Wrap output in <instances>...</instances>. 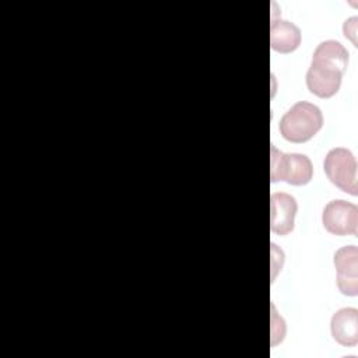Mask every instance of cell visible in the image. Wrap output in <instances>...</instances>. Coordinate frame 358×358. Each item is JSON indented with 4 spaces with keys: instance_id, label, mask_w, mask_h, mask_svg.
<instances>
[{
    "instance_id": "obj_1",
    "label": "cell",
    "mask_w": 358,
    "mask_h": 358,
    "mask_svg": "<svg viewBox=\"0 0 358 358\" xmlns=\"http://www.w3.org/2000/svg\"><path fill=\"white\" fill-rule=\"evenodd\" d=\"M348 66V52L337 41L329 39L317 45L306 73L308 90L319 98L333 96L341 85Z\"/></svg>"
},
{
    "instance_id": "obj_2",
    "label": "cell",
    "mask_w": 358,
    "mask_h": 358,
    "mask_svg": "<svg viewBox=\"0 0 358 358\" xmlns=\"http://www.w3.org/2000/svg\"><path fill=\"white\" fill-rule=\"evenodd\" d=\"M323 126L320 109L309 102L301 101L291 106L280 120L281 136L291 143H305L310 140Z\"/></svg>"
},
{
    "instance_id": "obj_3",
    "label": "cell",
    "mask_w": 358,
    "mask_h": 358,
    "mask_svg": "<svg viewBox=\"0 0 358 358\" xmlns=\"http://www.w3.org/2000/svg\"><path fill=\"white\" fill-rule=\"evenodd\" d=\"M271 182L284 180L289 185L301 186L310 182L313 166L310 159L303 154H284L271 145Z\"/></svg>"
},
{
    "instance_id": "obj_4",
    "label": "cell",
    "mask_w": 358,
    "mask_h": 358,
    "mask_svg": "<svg viewBox=\"0 0 358 358\" xmlns=\"http://www.w3.org/2000/svg\"><path fill=\"white\" fill-rule=\"evenodd\" d=\"M327 179L340 190L352 196L358 194L357 161L352 152L343 147H336L327 152L323 162Z\"/></svg>"
},
{
    "instance_id": "obj_5",
    "label": "cell",
    "mask_w": 358,
    "mask_h": 358,
    "mask_svg": "<svg viewBox=\"0 0 358 358\" xmlns=\"http://www.w3.org/2000/svg\"><path fill=\"white\" fill-rule=\"evenodd\" d=\"M322 222L326 231L333 235L355 236L358 232V207L345 200H333L324 207Z\"/></svg>"
},
{
    "instance_id": "obj_6",
    "label": "cell",
    "mask_w": 358,
    "mask_h": 358,
    "mask_svg": "<svg viewBox=\"0 0 358 358\" xmlns=\"http://www.w3.org/2000/svg\"><path fill=\"white\" fill-rule=\"evenodd\" d=\"M337 270V287L341 294L355 296L358 294V249L354 245L343 246L334 253Z\"/></svg>"
},
{
    "instance_id": "obj_7",
    "label": "cell",
    "mask_w": 358,
    "mask_h": 358,
    "mask_svg": "<svg viewBox=\"0 0 358 358\" xmlns=\"http://www.w3.org/2000/svg\"><path fill=\"white\" fill-rule=\"evenodd\" d=\"M270 229L277 235H288L294 229V220L296 214V201L288 193H273L271 201Z\"/></svg>"
},
{
    "instance_id": "obj_8",
    "label": "cell",
    "mask_w": 358,
    "mask_h": 358,
    "mask_svg": "<svg viewBox=\"0 0 358 358\" xmlns=\"http://www.w3.org/2000/svg\"><path fill=\"white\" fill-rule=\"evenodd\" d=\"M333 338L344 345L354 347L358 343V310L355 308H343L337 310L330 322Z\"/></svg>"
},
{
    "instance_id": "obj_9",
    "label": "cell",
    "mask_w": 358,
    "mask_h": 358,
    "mask_svg": "<svg viewBox=\"0 0 358 358\" xmlns=\"http://www.w3.org/2000/svg\"><path fill=\"white\" fill-rule=\"evenodd\" d=\"M301 43L299 28L285 20H274L270 25V45L278 53H291Z\"/></svg>"
}]
</instances>
